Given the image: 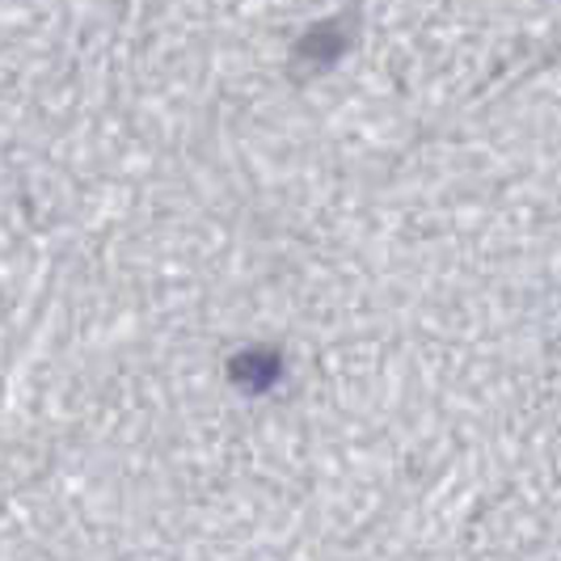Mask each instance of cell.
Returning <instances> with one entry per match:
<instances>
[{
	"label": "cell",
	"mask_w": 561,
	"mask_h": 561,
	"mask_svg": "<svg viewBox=\"0 0 561 561\" xmlns=\"http://www.w3.org/2000/svg\"><path fill=\"white\" fill-rule=\"evenodd\" d=\"M228 380H232L241 393H266V389H275L283 380L279 351H266V346L241 351V355L228 364Z\"/></svg>",
	"instance_id": "6da1fadb"
}]
</instances>
